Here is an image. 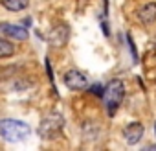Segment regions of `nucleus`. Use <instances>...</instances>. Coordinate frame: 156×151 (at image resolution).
I'll return each instance as SVG.
<instances>
[{
	"label": "nucleus",
	"mask_w": 156,
	"mask_h": 151,
	"mask_svg": "<svg viewBox=\"0 0 156 151\" xmlns=\"http://www.w3.org/2000/svg\"><path fill=\"white\" fill-rule=\"evenodd\" d=\"M64 85L70 90H83L88 87V78L79 70H68L64 74Z\"/></svg>",
	"instance_id": "5"
},
{
	"label": "nucleus",
	"mask_w": 156,
	"mask_h": 151,
	"mask_svg": "<svg viewBox=\"0 0 156 151\" xmlns=\"http://www.w3.org/2000/svg\"><path fill=\"white\" fill-rule=\"evenodd\" d=\"M68 37H70V30L66 24H57L50 30L48 33V42L50 46L53 48H62L66 42H68Z\"/></svg>",
	"instance_id": "4"
},
{
	"label": "nucleus",
	"mask_w": 156,
	"mask_h": 151,
	"mask_svg": "<svg viewBox=\"0 0 156 151\" xmlns=\"http://www.w3.org/2000/svg\"><path fill=\"white\" fill-rule=\"evenodd\" d=\"M138 19L143 22V24H152L156 20V2H149V4H143L138 11Z\"/></svg>",
	"instance_id": "8"
},
{
	"label": "nucleus",
	"mask_w": 156,
	"mask_h": 151,
	"mask_svg": "<svg viewBox=\"0 0 156 151\" xmlns=\"http://www.w3.org/2000/svg\"><path fill=\"white\" fill-rule=\"evenodd\" d=\"M31 134V127L22 120L4 118L0 120V136L6 142H22Z\"/></svg>",
	"instance_id": "1"
},
{
	"label": "nucleus",
	"mask_w": 156,
	"mask_h": 151,
	"mask_svg": "<svg viewBox=\"0 0 156 151\" xmlns=\"http://www.w3.org/2000/svg\"><path fill=\"white\" fill-rule=\"evenodd\" d=\"M92 94H96V96H103V87L101 85H92V87H87Z\"/></svg>",
	"instance_id": "12"
},
{
	"label": "nucleus",
	"mask_w": 156,
	"mask_h": 151,
	"mask_svg": "<svg viewBox=\"0 0 156 151\" xmlns=\"http://www.w3.org/2000/svg\"><path fill=\"white\" fill-rule=\"evenodd\" d=\"M15 53V44L6 41V39H0V59L4 57H11Z\"/></svg>",
	"instance_id": "10"
},
{
	"label": "nucleus",
	"mask_w": 156,
	"mask_h": 151,
	"mask_svg": "<svg viewBox=\"0 0 156 151\" xmlns=\"http://www.w3.org/2000/svg\"><path fill=\"white\" fill-rule=\"evenodd\" d=\"M154 133H156V122H154Z\"/></svg>",
	"instance_id": "13"
},
{
	"label": "nucleus",
	"mask_w": 156,
	"mask_h": 151,
	"mask_svg": "<svg viewBox=\"0 0 156 151\" xmlns=\"http://www.w3.org/2000/svg\"><path fill=\"white\" fill-rule=\"evenodd\" d=\"M123 98H125V85H123V81L121 79L108 81L107 87L103 89V100H105V107H107L110 116L116 114V111L119 109Z\"/></svg>",
	"instance_id": "2"
},
{
	"label": "nucleus",
	"mask_w": 156,
	"mask_h": 151,
	"mask_svg": "<svg viewBox=\"0 0 156 151\" xmlns=\"http://www.w3.org/2000/svg\"><path fill=\"white\" fill-rule=\"evenodd\" d=\"M0 4H2L8 11H22L30 6V0H0Z\"/></svg>",
	"instance_id": "9"
},
{
	"label": "nucleus",
	"mask_w": 156,
	"mask_h": 151,
	"mask_svg": "<svg viewBox=\"0 0 156 151\" xmlns=\"http://www.w3.org/2000/svg\"><path fill=\"white\" fill-rule=\"evenodd\" d=\"M123 136H125L127 144H130V145L138 144V142L141 140V136H143V125H141L140 122H130V123L123 129Z\"/></svg>",
	"instance_id": "6"
},
{
	"label": "nucleus",
	"mask_w": 156,
	"mask_h": 151,
	"mask_svg": "<svg viewBox=\"0 0 156 151\" xmlns=\"http://www.w3.org/2000/svg\"><path fill=\"white\" fill-rule=\"evenodd\" d=\"M127 42H129V46H130V53H132L134 63H136V61H138V52H136V46H134V41H132V37H130V35H127Z\"/></svg>",
	"instance_id": "11"
},
{
	"label": "nucleus",
	"mask_w": 156,
	"mask_h": 151,
	"mask_svg": "<svg viewBox=\"0 0 156 151\" xmlns=\"http://www.w3.org/2000/svg\"><path fill=\"white\" fill-rule=\"evenodd\" d=\"M0 31L4 35H8V37H11V39H17V41H26L30 37L26 28L15 26V24H0Z\"/></svg>",
	"instance_id": "7"
},
{
	"label": "nucleus",
	"mask_w": 156,
	"mask_h": 151,
	"mask_svg": "<svg viewBox=\"0 0 156 151\" xmlns=\"http://www.w3.org/2000/svg\"><path fill=\"white\" fill-rule=\"evenodd\" d=\"M64 127V118L59 112H50L42 118L39 125V136L41 138H55Z\"/></svg>",
	"instance_id": "3"
}]
</instances>
